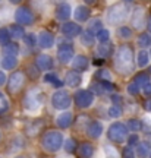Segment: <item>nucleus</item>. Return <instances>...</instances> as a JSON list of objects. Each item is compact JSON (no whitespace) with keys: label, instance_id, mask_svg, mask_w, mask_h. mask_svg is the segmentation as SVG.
<instances>
[{"label":"nucleus","instance_id":"obj_1","mask_svg":"<svg viewBox=\"0 0 151 158\" xmlns=\"http://www.w3.org/2000/svg\"><path fill=\"white\" fill-rule=\"evenodd\" d=\"M114 68L120 75H131L134 72V51L129 45H120L116 51Z\"/></svg>","mask_w":151,"mask_h":158},{"label":"nucleus","instance_id":"obj_2","mask_svg":"<svg viewBox=\"0 0 151 158\" xmlns=\"http://www.w3.org/2000/svg\"><path fill=\"white\" fill-rule=\"evenodd\" d=\"M129 15V9L126 5L123 3H116V5L110 6L107 9V13H106V19L109 23L112 25H116V23H120L123 22Z\"/></svg>","mask_w":151,"mask_h":158},{"label":"nucleus","instance_id":"obj_3","mask_svg":"<svg viewBox=\"0 0 151 158\" xmlns=\"http://www.w3.org/2000/svg\"><path fill=\"white\" fill-rule=\"evenodd\" d=\"M41 143H43V148L49 152H57L60 147L63 145V135L57 130H50L47 132L43 139H41Z\"/></svg>","mask_w":151,"mask_h":158},{"label":"nucleus","instance_id":"obj_4","mask_svg":"<svg viewBox=\"0 0 151 158\" xmlns=\"http://www.w3.org/2000/svg\"><path fill=\"white\" fill-rule=\"evenodd\" d=\"M44 101V95L40 88H31V89L25 94L24 98V107L28 111H35L41 107V104Z\"/></svg>","mask_w":151,"mask_h":158},{"label":"nucleus","instance_id":"obj_5","mask_svg":"<svg viewBox=\"0 0 151 158\" xmlns=\"http://www.w3.org/2000/svg\"><path fill=\"white\" fill-rule=\"evenodd\" d=\"M128 126L125 123H120V122H116V123H113L109 130H107V136H109V139L112 142H123L126 138H128Z\"/></svg>","mask_w":151,"mask_h":158},{"label":"nucleus","instance_id":"obj_6","mask_svg":"<svg viewBox=\"0 0 151 158\" xmlns=\"http://www.w3.org/2000/svg\"><path fill=\"white\" fill-rule=\"evenodd\" d=\"M73 101L79 108H88L94 101V94L88 89H79L73 95Z\"/></svg>","mask_w":151,"mask_h":158},{"label":"nucleus","instance_id":"obj_7","mask_svg":"<svg viewBox=\"0 0 151 158\" xmlns=\"http://www.w3.org/2000/svg\"><path fill=\"white\" fill-rule=\"evenodd\" d=\"M51 104L53 107L57 108V110H66L69 108V106L72 104V100H71V95L67 94L66 91H57L53 94L51 97Z\"/></svg>","mask_w":151,"mask_h":158},{"label":"nucleus","instance_id":"obj_8","mask_svg":"<svg viewBox=\"0 0 151 158\" xmlns=\"http://www.w3.org/2000/svg\"><path fill=\"white\" fill-rule=\"evenodd\" d=\"M24 84H25V75L24 72H13L11 75V78H9V85H7V88H9V92L12 94H16L19 91L22 89Z\"/></svg>","mask_w":151,"mask_h":158},{"label":"nucleus","instance_id":"obj_9","mask_svg":"<svg viewBox=\"0 0 151 158\" xmlns=\"http://www.w3.org/2000/svg\"><path fill=\"white\" fill-rule=\"evenodd\" d=\"M73 57V47L69 43H62L59 45V50H57V59L62 64H66V63L72 62Z\"/></svg>","mask_w":151,"mask_h":158},{"label":"nucleus","instance_id":"obj_10","mask_svg":"<svg viewBox=\"0 0 151 158\" xmlns=\"http://www.w3.org/2000/svg\"><path fill=\"white\" fill-rule=\"evenodd\" d=\"M15 21L21 25H32L34 22V13L28 7H19L15 12Z\"/></svg>","mask_w":151,"mask_h":158},{"label":"nucleus","instance_id":"obj_11","mask_svg":"<svg viewBox=\"0 0 151 158\" xmlns=\"http://www.w3.org/2000/svg\"><path fill=\"white\" fill-rule=\"evenodd\" d=\"M145 25V12L142 7H135L132 12V27L135 29H142Z\"/></svg>","mask_w":151,"mask_h":158},{"label":"nucleus","instance_id":"obj_12","mask_svg":"<svg viewBox=\"0 0 151 158\" xmlns=\"http://www.w3.org/2000/svg\"><path fill=\"white\" fill-rule=\"evenodd\" d=\"M62 34L65 35V37L73 38V37H76V35L82 34V28L75 22H65L62 25Z\"/></svg>","mask_w":151,"mask_h":158},{"label":"nucleus","instance_id":"obj_13","mask_svg":"<svg viewBox=\"0 0 151 158\" xmlns=\"http://www.w3.org/2000/svg\"><path fill=\"white\" fill-rule=\"evenodd\" d=\"M38 45L41 48H51L54 45V37L49 31H41L38 35Z\"/></svg>","mask_w":151,"mask_h":158},{"label":"nucleus","instance_id":"obj_14","mask_svg":"<svg viewBox=\"0 0 151 158\" xmlns=\"http://www.w3.org/2000/svg\"><path fill=\"white\" fill-rule=\"evenodd\" d=\"M81 82H82V78H81V75H79L78 70H71V72H67V73H66L65 84H66L67 86L75 88V86L81 85Z\"/></svg>","mask_w":151,"mask_h":158},{"label":"nucleus","instance_id":"obj_15","mask_svg":"<svg viewBox=\"0 0 151 158\" xmlns=\"http://www.w3.org/2000/svg\"><path fill=\"white\" fill-rule=\"evenodd\" d=\"M88 59L82 54H79V56H75L72 60V68L73 70H78V72H85L87 69H88Z\"/></svg>","mask_w":151,"mask_h":158},{"label":"nucleus","instance_id":"obj_16","mask_svg":"<svg viewBox=\"0 0 151 158\" xmlns=\"http://www.w3.org/2000/svg\"><path fill=\"white\" fill-rule=\"evenodd\" d=\"M71 16V5L69 3H60L56 9V18L59 21H67Z\"/></svg>","mask_w":151,"mask_h":158},{"label":"nucleus","instance_id":"obj_17","mask_svg":"<svg viewBox=\"0 0 151 158\" xmlns=\"http://www.w3.org/2000/svg\"><path fill=\"white\" fill-rule=\"evenodd\" d=\"M37 66L41 70H50V69H53V59L47 54H41L37 59Z\"/></svg>","mask_w":151,"mask_h":158},{"label":"nucleus","instance_id":"obj_18","mask_svg":"<svg viewBox=\"0 0 151 158\" xmlns=\"http://www.w3.org/2000/svg\"><path fill=\"white\" fill-rule=\"evenodd\" d=\"M90 13H91V10L87 6H78V7L75 9L73 16H75V19L79 21V22H85V21L90 18Z\"/></svg>","mask_w":151,"mask_h":158},{"label":"nucleus","instance_id":"obj_19","mask_svg":"<svg viewBox=\"0 0 151 158\" xmlns=\"http://www.w3.org/2000/svg\"><path fill=\"white\" fill-rule=\"evenodd\" d=\"M72 120H73V116L71 113H63L56 118V124L60 129H67L72 124Z\"/></svg>","mask_w":151,"mask_h":158},{"label":"nucleus","instance_id":"obj_20","mask_svg":"<svg viewBox=\"0 0 151 158\" xmlns=\"http://www.w3.org/2000/svg\"><path fill=\"white\" fill-rule=\"evenodd\" d=\"M101 133H103V124L100 122H91L90 126H88V136L97 139Z\"/></svg>","mask_w":151,"mask_h":158},{"label":"nucleus","instance_id":"obj_21","mask_svg":"<svg viewBox=\"0 0 151 158\" xmlns=\"http://www.w3.org/2000/svg\"><path fill=\"white\" fill-rule=\"evenodd\" d=\"M16 64H18L16 56H9V54H5V57L2 59V68L6 69V70H11V69L16 68Z\"/></svg>","mask_w":151,"mask_h":158},{"label":"nucleus","instance_id":"obj_22","mask_svg":"<svg viewBox=\"0 0 151 158\" xmlns=\"http://www.w3.org/2000/svg\"><path fill=\"white\" fill-rule=\"evenodd\" d=\"M2 53H3V54H9V56H18L19 45H18L16 43H7L6 45L2 47Z\"/></svg>","mask_w":151,"mask_h":158},{"label":"nucleus","instance_id":"obj_23","mask_svg":"<svg viewBox=\"0 0 151 158\" xmlns=\"http://www.w3.org/2000/svg\"><path fill=\"white\" fill-rule=\"evenodd\" d=\"M78 151H79V155H81V157L87 158V157H91V155L94 154V147H93L91 143H88V142H84V143L79 147Z\"/></svg>","mask_w":151,"mask_h":158},{"label":"nucleus","instance_id":"obj_24","mask_svg":"<svg viewBox=\"0 0 151 158\" xmlns=\"http://www.w3.org/2000/svg\"><path fill=\"white\" fill-rule=\"evenodd\" d=\"M44 82L45 84H51L53 86H62V85H63V82L57 78V75L50 72V70H49V73L44 76Z\"/></svg>","mask_w":151,"mask_h":158},{"label":"nucleus","instance_id":"obj_25","mask_svg":"<svg viewBox=\"0 0 151 158\" xmlns=\"http://www.w3.org/2000/svg\"><path fill=\"white\" fill-rule=\"evenodd\" d=\"M112 50H113V47H112V44H110L109 41L101 43V44L98 45V48H97V51H98V54H100L101 57L110 56V54H112Z\"/></svg>","mask_w":151,"mask_h":158},{"label":"nucleus","instance_id":"obj_26","mask_svg":"<svg viewBox=\"0 0 151 158\" xmlns=\"http://www.w3.org/2000/svg\"><path fill=\"white\" fill-rule=\"evenodd\" d=\"M9 31H11V35L13 37V38H24V34H25V31H24L22 25L21 23H18V25H12L11 28H9Z\"/></svg>","mask_w":151,"mask_h":158},{"label":"nucleus","instance_id":"obj_27","mask_svg":"<svg viewBox=\"0 0 151 158\" xmlns=\"http://www.w3.org/2000/svg\"><path fill=\"white\" fill-rule=\"evenodd\" d=\"M148 60H150V56H148V53L144 50H141L138 53V57H136V63H138V66L140 68H145L147 64H148Z\"/></svg>","mask_w":151,"mask_h":158},{"label":"nucleus","instance_id":"obj_28","mask_svg":"<svg viewBox=\"0 0 151 158\" xmlns=\"http://www.w3.org/2000/svg\"><path fill=\"white\" fill-rule=\"evenodd\" d=\"M148 81H150V76H148L147 73H142V72H141V73H138V75H136V76L134 78V82L138 85L140 88H141V86H145L147 84H150Z\"/></svg>","mask_w":151,"mask_h":158},{"label":"nucleus","instance_id":"obj_29","mask_svg":"<svg viewBox=\"0 0 151 158\" xmlns=\"http://www.w3.org/2000/svg\"><path fill=\"white\" fill-rule=\"evenodd\" d=\"M11 31L7 28H0V45L3 47L7 43H11Z\"/></svg>","mask_w":151,"mask_h":158},{"label":"nucleus","instance_id":"obj_30","mask_svg":"<svg viewBox=\"0 0 151 158\" xmlns=\"http://www.w3.org/2000/svg\"><path fill=\"white\" fill-rule=\"evenodd\" d=\"M94 35L91 34V32H88V31H85L84 34L81 35V43H82V45H85V47H91V45L94 44Z\"/></svg>","mask_w":151,"mask_h":158},{"label":"nucleus","instance_id":"obj_31","mask_svg":"<svg viewBox=\"0 0 151 158\" xmlns=\"http://www.w3.org/2000/svg\"><path fill=\"white\" fill-rule=\"evenodd\" d=\"M138 45H140L141 48H147V47H150L151 45V35L141 34L140 37H138Z\"/></svg>","mask_w":151,"mask_h":158},{"label":"nucleus","instance_id":"obj_32","mask_svg":"<svg viewBox=\"0 0 151 158\" xmlns=\"http://www.w3.org/2000/svg\"><path fill=\"white\" fill-rule=\"evenodd\" d=\"M100 29H101V21H100V19H94V21H91V22H90V25H88V29H87V31L94 35V34H97Z\"/></svg>","mask_w":151,"mask_h":158},{"label":"nucleus","instance_id":"obj_33","mask_svg":"<svg viewBox=\"0 0 151 158\" xmlns=\"http://www.w3.org/2000/svg\"><path fill=\"white\" fill-rule=\"evenodd\" d=\"M148 151H150V145L144 142V143H140L138 147H136V155H140V157H147L148 155Z\"/></svg>","mask_w":151,"mask_h":158},{"label":"nucleus","instance_id":"obj_34","mask_svg":"<svg viewBox=\"0 0 151 158\" xmlns=\"http://www.w3.org/2000/svg\"><path fill=\"white\" fill-rule=\"evenodd\" d=\"M95 38L98 40L100 43H106V41H109V38H110V32H109V29H103L101 28L97 34H95Z\"/></svg>","mask_w":151,"mask_h":158},{"label":"nucleus","instance_id":"obj_35","mask_svg":"<svg viewBox=\"0 0 151 158\" xmlns=\"http://www.w3.org/2000/svg\"><path fill=\"white\" fill-rule=\"evenodd\" d=\"M128 127L131 130H134V132H136V130L142 129V123H141L138 118H129L128 122Z\"/></svg>","mask_w":151,"mask_h":158},{"label":"nucleus","instance_id":"obj_36","mask_svg":"<svg viewBox=\"0 0 151 158\" xmlns=\"http://www.w3.org/2000/svg\"><path fill=\"white\" fill-rule=\"evenodd\" d=\"M97 78L100 81H112V75H110V72L107 69H100L97 72Z\"/></svg>","mask_w":151,"mask_h":158},{"label":"nucleus","instance_id":"obj_37","mask_svg":"<svg viewBox=\"0 0 151 158\" xmlns=\"http://www.w3.org/2000/svg\"><path fill=\"white\" fill-rule=\"evenodd\" d=\"M65 151L66 152H75L76 151V141L73 139V138H71V139H67L66 141V145H65Z\"/></svg>","mask_w":151,"mask_h":158},{"label":"nucleus","instance_id":"obj_38","mask_svg":"<svg viewBox=\"0 0 151 158\" xmlns=\"http://www.w3.org/2000/svg\"><path fill=\"white\" fill-rule=\"evenodd\" d=\"M109 116L110 117H113V118H116V117H120L122 116V108L119 107V106H113V107H110L109 108Z\"/></svg>","mask_w":151,"mask_h":158},{"label":"nucleus","instance_id":"obj_39","mask_svg":"<svg viewBox=\"0 0 151 158\" xmlns=\"http://www.w3.org/2000/svg\"><path fill=\"white\" fill-rule=\"evenodd\" d=\"M7 108H9V102H7V100H6V97L0 92V114L6 113Z\"/></svg>","mask_w":151,"mask_h":158},{"label":"nucleus","instance_id":"obj_40","mask_svg":"<svg viewBox=\"0 0 151 158\" xmlns=\"http://www.w3.org/2000/svg\"><path fill=\"white\" fill-rule=\"evenodd\" d=\"M24 41H25V44L28 47H34L35 43H37V37L34 34H25L24 35Z\"/></svg>","mask_w":151,"mask_h":158},{"label":"nucleus","instance_id":"obj_41","mask_svg":"<svg viewBox=\"0 0 151 158\" xmlns=\"http://www.w3.org/2000/svg\"><path fill=\"white\" fill-rule=\"evenodd\" d=\"M119 35H120L122 38L128 40L132 37V31H131V28H128V27H122V28H119Z\"/></svg>","mask_w":151,"mask_h":158},{"label":"nucleus","instance_id":"obj_42","mask_svg":"<svg viewBox=\"0 0 151 158\" xmlns=\"http://www.w3.org/2000/svg\"><path fill=\"white\" fill-rule=\"evenodd\" d=\"M126 89H128V92L131 94V95H136V94L140 92V86L135 84V82H132V84L128 85V88H126Z\"/></svg>","mask_w":151,"mask_h":158},{"label":"nucleus","instance_id":"obj_43","mask_svg":"<svg viewBox=\"0 0 151 158\" xmlns=\"http://www.w3.org/2000/svg\"><path fill=\"white\" fill-rule=\"evenodd\" d=\"M122 155L123 157H126V158H129V157H134L135 155V152H134V149H132V147L129 145V147H126L125 149H123V152H122Z\"/></svg>","mask_w":151,"mask_h":158},{"label":"nucleus","instance_id":"obj_44","mask_svg":"<svg viewBox=\"0 0 151 158\" xmlns=\"http://www.w3.org/2000/svg\"><path fill=\"white\" fill-rule=\"evenodd\" d=\"M138 139H140V138H138V136H136V135H131V136H129V138H128L129 145L132 147V145H135V143H138Z\"/></svg>","mask_w":151,"mask_h":158},{"label":"nucleus","instance_id":"obj_45","mask_svg":"<svg viewBox=\"0 0 151 158\" xmlns=\"http://www.w3.org/2000/svg\"><path fill=\"white\" fill-rule=\"evenodd\" d=\"M144 94H145L147 97H151V84H147L145 86H144Z\"/></svg>","mask_w":151,"mask_h":158},{"label":"nucleus","instance_id":"obj_46","mask_svg":"<svg viewBox=\"0 0 151 158\" xmlns=\"http://www.w3.org/2000/svg\"><path fill=\"white\" fill-rule=\"evenodd\" d=\"M112 101L114 102V104H119V102L122 101V98H120L119 95H113V97H112Z\"/></svg>","mask_w":151,"mask_h":158},{"label":"nucleus","instance_id":"obj_47","mask_svg":"<svg viewBox=\"0 0 151 158\" xmlns=\"http://www.w3.org/2000/svg\"><path fill=\"white\" fill-rule=\"evenodd\" d=\"M5 82H6V75L3 73L2 70H0V85H3Z\"/></svg>","mask_w":151,"mask_h":158},{"label":"nucleus","instance_id":"obj_48","mask_svg":"<svg viewBox=\"0 0 151 158\" xmlns=\"http://www.w3.org/2000/svg\"><path fill=\"white\" fill-rule=\"evenodd\" d=\"M145 110L151 113V101H147V102H145Z\"/></svg>","mask_w":151,"mask_h":158},{"label":"nucleus","instance_id":"obj_49","mask_svg":"<svg viewBox=\"0 0 151 158\" xmlns=\"http://www.w3.org/2000/svg\"><path fill=\"white\" fill-rule=\"evenodd\" d=\"M85 3H87V5H94L95 2H97V0H84Z\"/></svg>","mask_w":151,"mask_h":158},{"label":"nucleus","instance_id":"obj_50","mask_svg":"<svg viewBox=\"0 0 151 158\" xmlns=\"http://www.w3.org/2000/svg\"><path fill=\"white\" fill-rule=\"evenodd\" d=\"M9 2H11V3H13V5H18L21 0H9Z\"/></svg>","mask_w":151,"mask_h":158},{"label":"nucleus","instance_id":"obj_51","mask_svg":"<svg viewBox=\"0 0 151 158\" xmlns=\"http://www.w3.org/2000/svg\"><path fill=\"white\" fill-rule=\"evenodd\" d=\"M148 29H150V32H151V16H150V19H148Z\"/></svg>","mask_w":151,"mask_h":158},{"label":"nucleus","instance_id":"obj_52","mask_svg":"<svg viewBox=\"0 0 151 158\" xmlns=\"http://www.w3.org/2000/svg\"><path fill=\"white\" fill-rule=\"evenodd\" d=\"M125 2H126V3H131V2H134V0H125Z\"/></svg>","mask_w":151,"mask_h":158},{"label":"nucleus","instance_id":"obj_53","mask_svg":"<svg viewBox=\"0 0 151 158\" xmlns=\"http://www.w3.org/2000/svg\"><path fill=\"white\" fill-rule=\"evenodd\" d=\"M150 155H151V152H150Z\"/></svg>","mask_w":151,"mask_h":158}]
</instances>
